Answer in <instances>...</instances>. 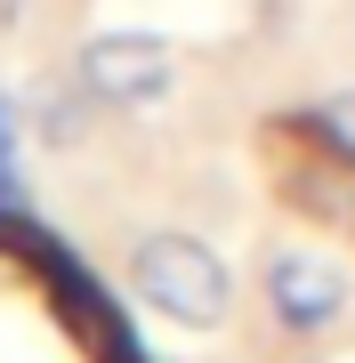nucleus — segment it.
I'll return each mask as SVG.
<instances>
[{
  "label": "nucleus",
  "instance_id": "nucleus-6",
  "mask_svg": "<svg viewBox=\"0 0 355 363\" xmlns=\"http://www.w3.org/2000/svg\"><path fill=\"white\" fill-rule=\"evenodd\" d=\"M0 210H25V97L0 89Z\"/></svg>",
  "mask_w": 355,
  "mask_h": 363
},
{
  "label": "nucleus",
  "instance_id": "nucleus-7",
  "mask_svg": "<svg viewBox=\"0 0 355 363\" xmlns=\"http://www.w3.org/2000/svg\"><path fill=\"white\" fill-rule=\"evenodd\" d=\"M323 121L339 130L347 145H355V89H339V97H323Z\"/></svg>",
  "mask_w": 355,
  "mask_h": 363
},
{
  "label": "nucleus",
  "instance_id": "nucleus-4",
  "mask_svg": "<svg viewBox=\"0 0 355 363\" xmlns=\"http://www.w3.org/2000/svg\"><path fill=\"white\" fill-rule=\"evenodd\" d=\"M259 291H266V315H275L291 339H323L347 315V298H355L347 267L323 259V250H299V242H291V250H266Z\"/></svg>",
  "mask_w": 355,
  "mask_h": 363
},
{
  "label": "nucleus",
  "instance_id": "nucleus-1",
  "mask_svg": "<svg viewBox=\"0 0 355 363\" xmlns=\"http://www.w3.org/2000/svg\"><path fill=\"white\" fill-rule=\"evenodd\" d=\"M130 298L145 315H162V323H178V331H218L235 315V267L202 234L154 226V234L130 242Z\"/></svg>",
  "mask_w": 355,
  "mask_h": 363
},
{
  "label": "nucleus",
  "instance_id": "nucleus-9",
  "mask_svg": "<svg viewBox=\"0 0 355 363\" xmlns=\"http://www.w3.org/2000/svg\"><path fill=\"white\" fill-rule=\"evenodd\" d=\"M307 363H315V355H307Z\"/></svg>",
  "mask_w": 355,
  "mask_h": 363
},
{
  "label": "nucleus",
  "instance_id": "nucleus-5",
  "mask_svg": "<svg viewBox=\"0 0 355 363\" xmlns=\"http://www.w3.org/2000/svg\"><path fill=\"white\" fill-rule=\"evenodd\" d=\"M89 113H97V97L81 89V73H73V65H65V73H49V81L25 97V121H33V138L49 145V154H73V145L89 138Z\"/></svg>",
  "mask_w": 355,
  "mask_h": 363
},
{
  "label": "nucleus",
  "instance_id": "nucleus-8",
  "mask_svg": "<svg viewBox=\"0 0 355 363\" xmlns=\"http://www.w3.org/2000/svg\"><path fill=\"white\" fill-rule=\"evenodd\" d=\"M16 16H25V0H0V25H16Z\"/></svg>",
  "mask_w": 355,
  "mask_h": 363
},
{
  "label": "nucleus",
  "instance_id": "nucleus-3",
  "mask_svg": "<svg viewBox=\"0 0 355 363\" xmlns=\"http://www.w3.org/2000/svg\"><path fill=\"white\" fill-rule=\"evenodd\" d=\"M73 73L106 113H137V105L170 97L178 89V49L162 33H137V25H106L73 49Z\"/></svg>",
  "mask_w": 355,
  "mask_h": 363
},
{
  "label": "nucleus",
  "instance_id": "nucleus-2",
  "mask_svg": "<svg viewBox=\"0 0 355 363\" xmlns=\"http://www.w3.org/2000/svg\"><path fill=\"white\" fill-rule=\"evenodd\" d=\"M266 178H275V194L299 210L307 226H331V234H355V145L315 113H283L275 130H266Z\"/></svg>",
  "mask_w": 355,
  "mask_h": 363
}]
</instances>
